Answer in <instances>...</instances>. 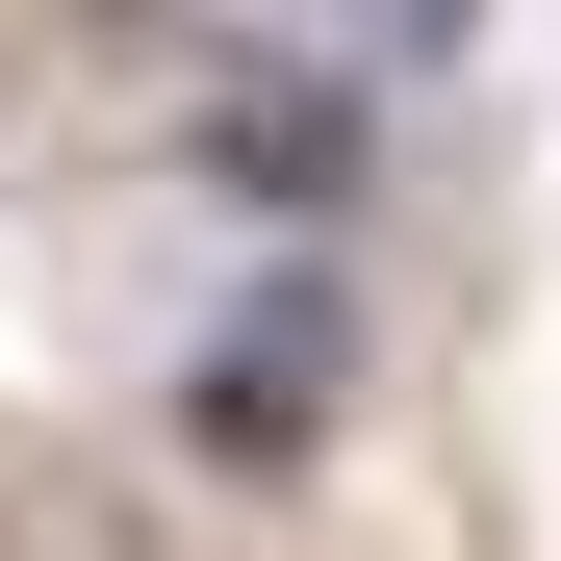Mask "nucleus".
<instances>
[{"label":"nucleus","mask_w":561,"mask_h":561,"mask_svg":"<svg viewBox=\"0 0 561 561\" xmlns=\"http://www.w3.org/2000/svg\"><path fill=\"white\" fill-rule=\"evenodd\" d=\"M179 179H205L230 230L332 255L357 179H383V77H357V51H230V77H179Z\"/></svg>","instance_id":"obj_1"},{"label":"nucleus","mask_w":561,"mask_h":561,"mask_svg":"<svg viewBox=\"0 0 561 561\" xmlns=\"http://www.w3.org/2000/svg\"><path fill=\"white\" fill-rule=\"evenodd\" d=\"M357 434V280L280 255L205 307V357H179V459H230V485H307V459Z\"/></svg>","instance_id":"obj_2"},{"label":"nucleus","mask_w":561,"mask_h":561,"mask_svg":"<svg viewBox=\"0 0 561 561\" xmlns=\"http://www.w3.org/2000/svg\"><path fill=\"white\" fill-rule=\"evenodd\" d=\"M280 26L357 51V77H459V51H485V0H280Z\"/></svg>","instance_id":"obj_3"}]
</instances>
